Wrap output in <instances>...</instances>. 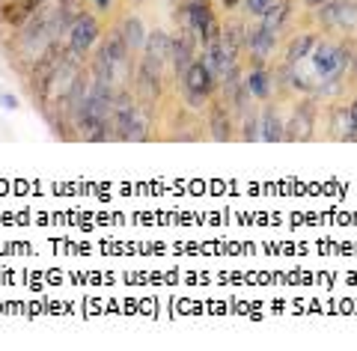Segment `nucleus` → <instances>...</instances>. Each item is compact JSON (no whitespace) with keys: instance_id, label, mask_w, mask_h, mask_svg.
Masks as SVG:
<instances>
[{"instance_id":"nucleus-23","label":"nucleus","mask_w":357,"mask_h":351,"mask_svg":"<svg viewBox=\"0 0 357 351\" xmlns=\"http://www.w3.org/2000/svg\"><path fill=\"white\" fill-rule=\"evenodd\" d=\"M182 96H185V101H188V107H194V110H199V107L208 105V96H206V93H197V89L185 87V84H182Z\"/></svg>"},{"instance_id":"nucleus-14","label":"nucleus","mask_w":357,"mask_h":351,"mask_svg":"<svg viewBox=\"0 0 357 351\" xmlns=\"http://www.w3.org/2000/svg\"><path fill=\"white\" fill-rule=\"evenodd\" d=\"M220 42L229 48V54L241 57V51H248V24H244L241 18H229L227 24H223V33H220Z\"/></svg>"},{"instance_id":"nucleus-6","label":"nucleus","mask_w":357,"mask_h":351,"mask_svg":"<svg viewBox=\"0 0 357 351\" xmlns=\"http://www.w3.org/2000/svg\"><path fill=\"white\" fill-rule=\"evenodd\" d=\"M134 113H137V105L131 101V96L128 93H116L114 110H110V128H114V140H128Z\"/></svg>"},{"instance_id":"nucleus-3","label":"nucleus","mask_w":357,"mask_h":351,"mask_svg":"<svg viewBox=\"0 0 357 351\" xmlns=\"http://www.w3.org/2000/svg\"><path fill=\"white\" fill-rule=\"evenodd\" d=\"M66 63V54L54 45V48H48L42 54V60L36 63V69H33V77H30V89L36 98H48V89L54 84V77H57V72L63 69Z\"/></svg>"},{"instance_id":"nucleus-24","label":"nucleus","mask_w":357,"mask_h":351,"mask_svg":"<svg viewBox=\"0 0 357 351\" xmlns=\"http://www.w3.org/2000/svg\"><path fill=\"white\" fill-rule=\"evenodd\" d=\"M268 6H271V0H244V9H248L253 18H262Z\"/></svg>"},{"instance_id":"nucleus-13","label":"nucleus","mask_w":357,"mask_h":351,"mask_svg":"<svg viewBox=\"0 0 357 351\" xmlns=\"http://www.w3.org/2000/svg\"><path fill=\"white\" fill-rule=\"evenodd\" d=\"M259 131H262V140L265 143H280L283 134H286V119L280 117V110L274 105H265L259 113Z\"/></svg>"},{"instance_id":"nucleus-12","label":"nucleus","mask_w":357,"mask_h":351,"mask_svg":"<svg viewBox=\"0 0 357 351\" xmlns=\"http://www.w3.org/2000/svg\"><path fill=\"white\" fill-rule=\"evenodd\" d=\"M244 87L250 89L253 98L268 101L274 93V72H268L265 66H250V72L244 75Z\"/></svg>"},{"instance_id":"nucleus-19","label":"nucleus","mask_w":357,"mask_h":351,"mask_svg":"<svg viewBox=\"0 0 357 351\" xmlns=\"http://www.w3.org/2000/svg\"><path fill=\"white\" fill-rule=\"evenodd\" d=\"M211 18H215V13H211L208 0H197V3H188L185 6V21H188V27H191L197 36H203V30L208 27Z\"/></svg>"},{"instance_id":"nucleus-16","label":"nucleus","mask_w":357,"mask_h":351,"mask_svg":"<svg viewBox=\"0 0 357 351\" xmlns=\"http://www.w3.org/2000/svg\"><path fill=\"white\" fill-rule=\"evenodd\" d=\"M316 42H319L316 33H310V30L298 33V36L286 45V63H307L312 48H316Z\"/></svg>"},{"instance_id":"nucleus-15","label":"nucleus","mask_w":357,"mask_h":351,"mask_svg":"<svg viewBox=\"0 0 357 351\" xmlns=\"http://www.w3.org/2000/svg\"><path fill=\"white\" fill-rule=\"evenodd\" d=\"M170 36H167L164 30H155V33H149L146 36V45H143V48H146V54H143V60L146 63H152V66H161L170 60Z\"/></svg>"},{"instance_id":"nucleus-21","label":"nucleus","mask_w":357,"mask_h":351,"mask_svg":"<svg viewBox=\"0 0 357 351\" xmlns=\"http://www.w3.org/2000/svg\"><path fill=\"white\" fill-rule=\"evenodd\" d=\"M122 36H126V42H128V48L134 51V48H143L146 45V33H143V24L137 18H126L122 21Z\"/></svg>"},{"instance_id":"nucleus-10","label":"nucleus","mask_w":357,"mask_h":351,"mask_svg":"<svg viewBox=\"0 0 357 351\" xmlns=\"http://www.w3.org/2000/svg\"><path fill=\"white\" fill-rule=\"evenodd\" d=\"M208 128H211V140L218 143L232 140V119L227 101H211L208 105Z\"/></svg>"},{"instance_id":"nucleus-18","label":"nucleus","mask_w":357,"mask_h":351,"mask_svg":"<svg viewBox=\"0 0 357 351\" xmlns=\"http://www.w3.org/2000/svg\"><path fill=\"white\" fill-rule=\"evenodd\" d=\"M98 51H102L114 66H122V63L128 60V54H131L126 36H122V30H110V33H107V39H105V45H102Z\"/></svg>"},{"instance_id":"nucleus-1","label":"nucleus","mask_w":357,"mask_h":351,"mask_svg":"<svg viewBox=\"0 0 357 351\" xmlns=\"http://www.w3.org/2000/svg\"><path fill=\"white\" fill-rule=\"evenodd\" d=\"M316 117H319V110H316V98H301L295 110H292V117L286 119V134H283V140L289 143H307L316 137Z\"/></svg>"},{"instance_id":"nucleus-7","label":"nucleus","mask_w":357,"mask_h":351,"mask_svg":"<svg viewBox=\"0 0 357 351\" xmlns=\"http://www.w3.org/2000/svg\"><path fill=\"white\" fill-rule=\"evenodd\" d=\"M194 39H197V33L191 27L178 30V36H173V42H170V63H173L176 75H185L188 66L197 60L194 57Z\"/></svg>"},{"instance_id":"nucleus-11","label":"nucleus","mask_w":357,"mask_h":351,"mask_svg":"<svg viewBox=\"0 0 357 351\" xmlns=\"http://www.w3.org/2000/svg\"><path fill=\"white\" fill-rule=\"evenodd\" d=\"M277 48V33L268 30L262 21L256 27H248V51L250 57H262V60H268V57L274 54Z\"/></svg>"},{"instance_id":"nucleus-2","label":"nucleus","mask_w":357,"mask_h":351,"mask_svg":"<svg viewBox=\"0 0 357 351\" xmlns=\"http://www.w3.org/2000/svg\"><path fill=\"white\" fill-rule=\"evenodd\" d=\"M316 18L325 30L357 33V0H328L316 9Z\"/></svg>"},{"instance_id":"nucleus-9","label":"nucleus","mask_w":357,"mask_h":351,"mask_svg":"<svg viewBox=\"0 0 357 351\" xmlns=\"http://www.w3.org/2000/svg\"><path fill=\"white\" fill-rule=\"evenodd\" d=\"M203 60H206V66L211 69V75H215L218 81H220V77H223V75H227V72L232 69V66L238 63V60H236V57L229 54V48H227V45H223L220 39H218V42H208V45H206V51H203Z\"/></svg>"},{"instance_id":"nucleus-5","label":"nucleus","mask_w":357,"mask_h":351,"mask_svg":"<svg viewBox=\"0 0 357 351\" xmlns=\"http://www.w3.org/2000/svg\"><path fill=\"white\" fill-rule=\"evenodd\" d=\"M161 96V69L143 60L140 69H137V98H140V107H152Z\"/></svg>"},{"instance_id":"nucleus-20","label":"nucleus","mask_w":357,"mask_h":351,"mask_svg":"<svg viewBox=\"0 0 357 351\" xmlns=\"http://www.w3.org/2000/svg\"><path fill=\"white\" fill-rule=\"evenodd\" d=\"M289 15H292V0H277V3H271V6L265 9V15H262L259 21H262V24H265L268 30L280 33Z\"/></svg>"},{"instance_id":"nucleus-28","label":"nucleus","mask_w":357,"mask_h":351,"mask_svg":"<svg viewBox=\"0 0 357 351\" xmlns=\"http://www.w3.org/2000/svg\"><path fill=\"white\" fill-rule=\"evenodd\" d=\"M304 3H307V6H310V9H319V6H321V3H328V0H304Z\"/></svg>"},{"instance_id":"nucleus-30","label":"nucleus","mask_w":357,"mask_h":351,"mask_svg":"<svg viewBox=\"0 0 357 351\" xmlns=\"http://www.w3.org/2000/svg\"><path fill=\"white\" fill-rule=\"evenodd\" d=\"M134 3H143V0H134Z\"/></svg>"},{"instance_id":"nucleus-22","label":"nucleus","mask_w":357,"mask_h":351,"mask_svg":"<svg viewBox=\"0 0 357 351\" xmlns=\"http://www.w3.org/2000/svg\"><path fill=\"white\" fill-rule=\"evenodd\" d=\"M241 140H244V143L262 140V131H259V113H256V110H244V113H241Z\"/></svg>"},{"instance_id":"nucleus-27","label":"nucleus","mask_w":357,"mask_h":351,"mask_svg":"<svg viewBox=\"0 0 357 351\" xmlns=\"http://www.w3.org/2000/svg\"><path fill=\"white\" fill-rule=\"evenodd\" d=\"M220 3H223V6H227V9H236L238 3H244V0H220Z\"/></svg>"},{"instance_id":"nucleus-8","label":"nucleus","mask_w":357,"mask_h":351,"mask_svg":"<svg viewBox=\"0 0 357 351\" xmlns=\"http://www.w3.org/2000/svg\"><path fill=\"white\" fill-rule=\"evenodd\" d=\"M178 81H182L185 87L197 89V93H206V96H211V93H215V89L220 87V81H218L215 75H211V69L206 66L203 57L188 66V72H185V75H178Z\"/></svg>"},{"instance_id":"nucleus-17","label":"nucleus","mask_w":357,"mask_h":351,"mask_svg":"<svg viewBox=\"0 0 357 351\" xmlns=\"http://www.w3.org/2000/svg\"><path fill=\"white\" fill-rule=\"evenodd\" d=\"M331 137L333 140H345V143H351V137H354V122H351L349 107L345 105H333L331 107Z\"/></svg>"},{"instance_id":"nucleus-29","label":"nucleus","mask_w":357,"mask_h":351,"mask_svg":"<svg viewBox=\"0 0 357 351\" xmlns=\"http://www.w3.org/2000/svg\"><path fill=\"white\" fill-rule=\"evenodd\" d=\"M96 3H98V6H107V3H110V0H96Z\"/></svg>"},{"instance_id":"nucleus-4","label":"nucleus","mask_w":357,"mask_h":351,"mask_svg":"<svg viewBox=\"0 0 357 351\" xmlns=\"http://www.w3.org/2000/svg\"><path fill=\"white\" fill-rule=\"evenodd\" d=\"M96 39H98V21L93 15H77L69 27V51L84 57L89 48H93Z\"/></svg>"},{"instance_id":"nucleus-26","label":"nucleus","mask_w":357,"mask_h":351,"mask_svg":"<svg viewBox=\"0 0 357 351\" xmlns=\"http://www.w3.org/2000/svg\"><path fill=\"white\" fill-rule=\"evenodd\" d=\"M0 105L3 107H18V101H15V96H0Z\"/></svg>"},{"instance_id":"nucleus-25","label":"nucleus","mask_w":357,"mask_h":351,"mask_svg":"<svg viewBox=\"0 0 357 351\" xmlns=\"http://www.w3.org/2000/svg\"><path fill=\"white\" fill-rule=\"evenodd\" d=\"M349 117H351V122H354V134H357V98L349 105ZM351 143H354V137H351Z\"/></svg>"}]
</instances>
